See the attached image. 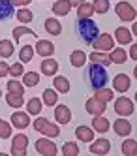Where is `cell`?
Listing matches in <instances>:
<instances>
[{"label":"cell","mask_w":137,"mask_h":156,"mask_svg":"<svg viewBox=\"0 0 137 156\" xmlns=\"http://www.w3.org/2000/svg\"><path fill=\"white\" fill-rule=\"evenodd\" d=\"M34 57V47L32 45H23L19 53V62H30Z\"/></svg>","instance_id":"obj_30"},{"label":"cell","mask_w":137,"mask_h":156,"mask_svg":"<svg viewBox=\"0 0 137 156\" xmlns=\"http://www.w3.org/2000/svg\"><path fill=\"white\" fill-rule=\"evenodd\" d=\"M113 130H115L117 136L126 137V136H130V132H132V124H130L126 119H118V120L113 122Z\"/></svg>","instance_id":"obj_12"},{"label":"cell","mask_w":137,"mask_h":156,"mask_svg":"<svg viewBox=\"0 0 137 156\" xmlns=\"http://www.w3.org/2000/svg\"><path fill=\"white\" fill-rule=\"evenodd\" d=\"M122 154L124 156H135L137 154V141L135 139H126L122 143Z\"/></svg>","instance_id":"obj_24"},{"label":"cell","mask_w":137,"mask_h":156,"mask_svg":"<svg viewBox=\"0 0 137 156\" xmlns=\"http://www.w3.org/2000/svg\"><path fill=\"white\" fill-rule=\"evenodd\" d=\"M70 62H72V66H75V68H81V66L86 62V55L83 51H73L70 55Z\"/></svg>","instance_id":"obj_26"},{"label":"cell","mask_w":137,"mask_h":156,"mask_svg":"<svg viewBox=\"0 0 137 156\" xmlns=\"http://www.w3.org/2000/svg\"><path fill=\"white\" fill-rule=\"evenodd\" d=\"M70 9H72V6H70L68 0H58V2L53 4V13L54 15H68Z\"/></svg>","instance_id":"obj_20"},{"label":"cell","mask_w":137,"mask_h":156,"mask_svg":"<svg viewBox=\"0 0 137 156\" xmlns=\"http://www.w3.org/2000/svg\"><path fill=\"white\" fill-rule=\"evenodd\" d=\"M6 102H8L11 107H23L25 100H23V94H17V92H8V94H6Z\"/></svg>","instance_id":"obj_27"},{"label":"cell","mask_w":137,"mask_h":156,"mask_svg":"<svg viewBox=\"0 0 137 156\" xmlns=\"http://www.w3.org/2000/svg\"><path fill=\"white\" fill-rule=\"evenodd\" d=\"M9 136H11V126L0 119V137H9Z\"/></svg>","instance_id":"obj_42"},{"label":"cell","mask_w":137,"mask_h":156,"mask_svg":"<svg viewBox=\"0 0 137 156\" xmlns=\"http://www.w3.org/2000/svg\"><path fill=\"white\" fill-rule=\"evenodd\" d=\"M115 12H117L118 19H122V21H133L135 19V8L130 2H118Z\"/></svg>","instance_id":"obj_6"},{"label":"cell","mask_w":137,"mask_h":156,"mask_svg":"<svg viewBox=\"0 0 137 156\" xmlns=\"http://www.w3.org/2000/svg\"><path fill=\"white\" fill-rule=\"evenodd\" d=\"M111 151V141L101 137V139H96V143L90 145V152H92L94 156H104Z\"/></svg>","instance_id":"obj_9"},{"label":"cell","mask_w":137,"mask_h":156,"mask_svg":"<svg viewBox=\"0 0 137 156\" xmlns=\"http://www.w3.org/2000/svg\"><path fill=\"white\" fill-rule=\"evenodd\" d=\"M130 57L135 60L137 58V45H132V49H130Z\"/></svg>","instance_id":"obj_45"},{"label":"cell","mask_w":137,"mask_h":156,"mask_svg":"<svg viewBox=\"0 0 137 156\" xmlns=\"http://www.w3.org/2000/svg\"><path fill=\"white\" fill-rule=\"evenodd\" d=\"M62 154H64V156H77V154H79L77 143H66L64 147H62Z\"/></svg>","instance_id":"obj_37"},{"label":"cell","mask_w":137,"mask_h":156,"mask_svg":"<svg viewBox=\"0 0 137 156\" xmlns=\"http://www.w3.org/2000/svg\"><path fill=\"white\" fill-rule=\"evenodd\" d=\"M92 128H94L98 133H105V132L111 128V122H109L105 117L96 115V117H94V120H92Z\"/></svg>","instance_id":"obj_17"},{"label":"cell","mask_w":137,"mask_h":156,"mask_svg":"<svg viewBox=\"0 0 137 156\" xmlns=\"http://www.w3.org/2000/svg\"><path fill=\"white\" fill-rule=\"evenodd\" d=\"M85 109H86L92 117H96V115H104L105 104H104V102H100L98 98H88V100H86V104H85Z\"/></svg>","instance_id":"obj_10"},{"label":"cell","mask_w":137,"mask_h":156,"mask_svg":"<svg viewBox=\"0 0 137 156\" xmlns=\"http://www.w3.org/2000/svg\"><path fill=\"white\" fill-rule=\"evenodd\" d=\"M92 8L96 13H107L109 12V0H94Z\"/></svg>","instance_id":"obj_36"},{"label":"cell","mask_w":137,"mask_h":156,"mask_svg":"<svg viewBox=\"0 0 137 156\" xmlns=\"http://www.w3.org/2000/svg\"><path fill=\"white\" fill-rule=\"evenodd\" d=\"M36 151L43 156H54L56 154V145L47 137H41V139L36 141Z\"/></svg>","instance_id":"obj_8"},{"label":"cell","mask_w":137,"mask_h":156,"mask_svg":"<svg viewBox=\"0 0 137 156\" xmlns=\"http://www.w3.org/2000/svg\"><path fill=\"white\" fill-rule=\"evenodd\" d=\"M90 60H92V62H96V64H101V66H107V64H111V60H109V55H105V53H92V55H90V57H88Z\"/></svg>","instance_id":"obj_31"},{"label":"cell","mask_w":137,"mask_h":156,"mask_svg":"<svg viewBox=\"0 0 137 156\" xmlns=\"http://www.w3.org/2000/svg\"><path fill=\"white\" fill-rule=\"evenodd\" d=\"M34 130H36V132H41L45 137H56V136L60 133V128H58V126L53 124V122H49L47 119H43V117L36 119V122H34Z\"/></svg>","instance_id":"obj_3"},{"label":"cell","mask_w":137,"mask_h":156,"mask_svg":"<svg viewBox=\"0 0 137 156\" xmlns=\"http://www.w3.org/2000/svg\"><path fill=\"white\" fill-rule=\"evenodd\" d=\"M9 2L13 4V6H19V8H21V6H28L32 0H9Z\"/></svg>","instance_id":"obj_43"},{"label":"cell","mask_w":137,"mask_h":156,"mask_svg":"<svg viewBox=\"0 0 137 156\" xmlns=\"http://www.w3.org/2000/svg\"><path fill=\"white\" fill-rule=\"evenodd\" d=\"M92 47L98 51H111V47H115V40L111 34H98V38L92 41Z\"/></svg>","instance_id":"obj_7"},{"label":"cell","mask_w":137,"mask_h":156,"mask_svg":"<svg viewBox=\"0 0 137 156\" xmlns=\"http://www.w3.org/2000/svg\"><path fill=\"white\" fill-rule=\"evenodd\" d=\"M115 38L122 43V45H126V43L132 41V32H130L128 28H124V27H118V28L115 30Z\"/></svg>","instance_id":"obj_22"},{"label":"cell","mask_w":137,"mask_h":156,"mask_svg":"<svg viewBox=\"0 0 137 156\" xmlns=\"http://www.w3.org/2000/svg\"><path fill=\"white\" fill-rule=\"evenodd\" d=\"M92 13H94L92 4L83 2V4H79V6H77V17H92Z\"/></svg>","instance_id":"obj_32"},{"label":"cell","mask_w":137,"mask_h":156,"mask_svg":"<svg viewBox=\"0 0 137 156\" xmlns=\"http://www.w3.org/2000/svg\"><path fill=\"white\" fill-rule=\"evenodd\" d=\"M113 88L117 92H126L130 88V77L126 73H118L115 79H113Z\"/></svg>","instance_id":"obj_13"},{"label":"cell","mask_w":137,"mask_h":156,"mask_svg":"<svg viewBox=\"0 0 137 156\" xmlns=\"http://www.w3.org/2000/svg\"><path fill=\"white\" fill-rule=\"evenodd\" d=\"M85 79H86V85L96 92V90H100V88H104V87L107 85L109 73H107V70H105V66L92 62V64L86 68V72H85Z\"/></svg>","instance_id":"obj_2"},{"label":"cell","mask_w":137,"mask_h":156,"mask_svg":"<svg viewBox=\"0 0 137 156\" xmlns=\"http://www.w3.org/2000/svg\"><path fill=\"white\" fill-rule=\"evenodd\" d=\"M25 34L36 36V32L30 30V28H25V27H17V28L13 30V40H15V41H19V40H21V36H25Z\"/></svg>","instance_id":"obj_39"},{"label":"cell","mask_w":137,"mask_h":156,"mask_svg":"<svg viewBox=\"0 0 137 156\" xmlns=\"http://www.w3.org/2000/svg\"><path fill=\"white\" fill-rule=\"evenodd\" d=\"M26 147H28V137L25 133H17L13 137V141H11V154L13 156H25Z\"/></svg>","instance_id":"obj_4"},{"label":"cell","mask_w":137,"mask_h":156,"mask_svg":"<svg viewBox=\"0 0 137 156\" xmlns=\"http://www.w3.org/2000/svg\"><path fill=\"white\" fill-rule=\"evenodd\" d=\"M36 53L41 55V57H53V53H54V45L51 41L47 40H40L36 43Z\"/></svg>","instance_id":"obj_15"},{"label":"cell","mask_w":137,"mask_h":156,"mask_svg":"<svg viewBox=\"0 0 137 156\" xmlns=\"http://www.w3.org/2000/svg\"><path fill=\"white\" fill-rule=\"evenodd\" d=\"M75 137L81 139L83 143H90V141L94 139V132L90 130L88 126H77L75 128Z\"/></svg>","instance_id":"obj_18"},{"label":"cell","mask_w":137,"mask_h":156,"mask_svg":"<svg viewBox=\"0 0 137 156\" xmlns=\"http://www.w3.org/2000/svg\"><path fill=\"white\" fill-rule=\"evenodd\" d=\"M75 32H77V38L81 40L86 45H92V41L98 38L100 34V28L90 17H77L75 21Z\"/></svg>","instance_id":"obj_1"},{"label":"cell","mask_w":137,"mask_h":156,"mask_svg":"<svg viewBox=\"0 0 137 156\" xmlns=\"http://www.w3.org/2000/svg\"><path fill=\"white\" fill-rule=\"evenodd\" d=\"M26 107H28V113L30 115H38L40 111H41V100L40 98H30Z\"/></svg>","instance_id":"obj_34"},{"label":"cell","mask_w":137,"mask_h":156,"mask_svg":"<svg viewBox=\"0 0 137 156\" xmlns=\"http://www.w3.org/2000/svg\"><path fill=\"white\" fill-rule=\"evenodd\" d=\"M54 119H56V122H60V124H68V122L72 120V111H70V107L68 105H56L54 107Z\"/></svg>","instance_id":"obj_11"},{"label":"cell","mask_w":137,"mask_h":156,"mask_svg":"<svg viewBox=\"0 0 137 156\" xmlns=\"http://www.w3.org/2000/svg\"><path fill=\"white\" fill-rule=\"evenodd\" d=\"M23 75H25V77H23V85H25V87H36L40 83V75L36 72H26Z\"/></svg>","instance_id":"obj_29"},{"label":"cell","mask_w":137,"mask_h":156,"mask_svg":"<svg viewBox=\"0 0 137 156\" xmlns=\"http://www.w3.org/2000/svg\"><path fill=\"white\" fill-rule=\"evenodd\" d=\"M8 68H9V66L6 62H0V77H6L8 75Z\"/></svg>","instance_id":"obj_44"},{"label":"cell","mask_w":137,"mask_h":156,"mask_svg":"<svg viewBox=\"0 0 137 156\" xmlns=\"http://www.w3.org/2000/svg\"><path fill=\"white\" fill-rule=\"evenodd\" d=\"M17 19L21 21V23H30V21L34 19V15H32L30 9H19V12H17Z\"/></svg>","instance_id":"obj_41"},{"label":"cell","mask_w":137,"mask_h":156,"mask_svg":"<svg viewBox=\"0 0 137 156\" xmlns=\"http://www.w3.org/2000/svg\"><path fill=\"white\" fill-rule=\"evenodd\" d=\"M11 124H13L15 128H19V130H25V128H28L30 126V120H28V115L26 113H13L11 115Z\"/></svg>","instance_id":"obj_14"},{"label":"cell","mask_w":137,"mask_h":156,"mask_svg":"<svg viewBox=\"0 0 137 156\" xmlns=\"http://www.w3.org/2000/svg\"><path fill=\"white\" fill-rule=\"evenodd\" d=\"M8 73L11 77H21L23 73H25V68H23V62H15L13 66H9L8 68Z\"/></svg>","instance_id":"obj_38"},{"label":"cell","mask_w":137,"mask_h":156,"mask_svg":"<svg viewBox=\"0 0 137 156\" xmlns=\"http://www.w3.org/2000/svg\"><path fill=\"white\" fill-rule=\"evenodd\" d=\"M13 17V4L9 0H0V21Z\"/></svg>","instance_id":"obj_19"},{"label":"cell","mask_w":137,"mask_h":156,"mask_svg":"<svg viewBox=\"0 0 137 156\" xmlns=\"http://www.w3.org/2000/svg\"><path fill=\"white\" fill-rule=\"evenodd\" d=\"M45 30H47L49 34H53V36H58L60 32H62V25H60L54 17H51V19L45 21Z\"/></svg>","instance_id":"obj_21"},{"label":"cell","mask_w":137,"mask_h":156,"mask_svg":"<svg viewBox=\"0 0 137 156\" xmlns=\"http://www.w3.org/2000/svg\"><path fill=\"white\" fill-rule=\"evenodd\" d=\"M53 85H54V88H56V90H58V92H62V94H66L68 90H70V81H68L64 75H58V77H54Z\"/></svg>","instance_id":"obj_25"},{"label":"cell","mask_w":137,"mask_h":156,"mask_svg":"<svg viewBox=\"0 0 137 156\" xmlns=\"http://www.w3.org/2000/svg\"><path fill=\"white\" fill-rule=\"evenodd\" d=\"M8 90H9V92H17V94H23V92H25V85H21L19 81L11 79V81H8Z\"/></svg>","instance_id":"obj_40"},{"label":"cell","mask_w":137,"mask_h":156,"mask_svg":"<svg viewBox=\"0 0 137 156\" xmlns=\"http://www.w3.org/2000/svg\"><path fill=\"white\" fill-rule=\"evenodd\" d=\"M68 2H70V6H79V4H83L85 0H68Z\"/></svg>","instance_id":"obj_46"},{"label":"cell","mask_w":137,"mask_h":156,"mask_svg":"<svg viewBox=\"0 0 137 156\" xmlns=\"http://www.w3.org/2000/svg\"><path fill=\"white\" fill-rule=\"evenodd\" d=\"M56 100H58V94H56L54 90H51V88H47V90H43V102L47 104L49 107L56 104Z\"/></svg>","instance_id":"obj_35"},{"label":"cell","mask_w":137,"mask_h":156,"mask_svg":"<svg viewBox=\"0 0 137 156\" xmlns=\"http://www.w3.org/2000/svg\"><path fill=\"white\" fill-rule=\"evenodd\" d=\"M56 72H58V62H56L54 58H45V60L41 62V73H43V75L51 77V75H54Z\"/></svg>","instance_id":"obj_16"},{"label":"cell","mask_w":137,"mask_h":156,"mask_svg":"<svg viewBox=\"0 0 137 156\" xmlns=\"http://www.w3.org/2000/svg\"><path fill=\"white\" fill-rule=\"evenodd\" d=\"M113 94L115 92H111V88H100V90H96V96L94 98H98L100 102H104V104H107V102H111L113 100Z\"/></svg>","instance_id":"obj_33"},{"label":"cell","mask_w":137,"mask_h":156,"mask_svg":"<svg viewBox=\"0 0 137 156\" xmlns=\"http://www.w3.org/2000/svg\"><path fill=\"white\" fill-rule=\"evenodd\" d=\"M115 111H117L120 117H130L133 111H135V107H133V102H132L130 98L122 96V98H118L117 102H115Z\"/></svg>","instance_id":"obj_5"},{"label":"cell","mask_w":137,"mask_h":156,"mask_svg":"<svg viewBox=\"0 0 137 156\" xmlns=\"http://www.w3.org/2000/svg\"><path fill=\"white\" fill-rule=\"evenodd\" d=\"M109 60L115 62V64H124V62H126V51H124L122 47L113 49L111 55H109Z\"/></svg>","instance_id":"obj_23"},{"label":"cell","mask_w":137,"mask_h":156,"mask_svg":"<svg viewBox=\"0 0 137 156\" xmlns=\"http://www.w3.org/2000/svg\"><path fill=\"white\" fill-rule=\"evenodd\" d=\"M13 55V43L9 40H2L0 41V57L2 58H9Z\"/></svg>","instance_id":"obj_28"},{"label":"cell","mask_w":137,"mask_h":156,"mask_svg":"<svg viewBox=\"0 0 137 156\" xmlns=\"http://www.w3.org/2000/svg\"><path fill=\"white\" fill-rule=\"evenodd\" d=\"M0 98H2V92H0Z\"/></svg>","instance_id":"obj_47"}]
</instances>
